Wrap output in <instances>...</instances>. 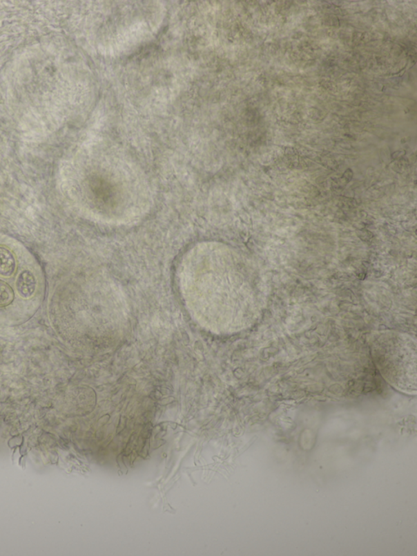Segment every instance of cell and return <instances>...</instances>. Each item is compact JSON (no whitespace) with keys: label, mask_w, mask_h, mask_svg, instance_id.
Here are the masks:
<instances>
[{"label":"cell","mask_w":417,"mask_h":556,"mask_svg":"<svg viewBox=\"0 0 417 556\" xmlns=\"http://www.w3.org/2000/svg\"><path fill=\"white\" fill-rule=\"evenodd\" d=\"M16 286L18 294L22 298L32 297L36 290V286H37V281H36L34 273L30 270L21 272L17 277Z\"/></svg>","instance_id":"6da1fadb"},{"label":"cell","mask_w":417,"mask_h":556,"mask_svg":"<svg viewBox=\"0 0 417 556\" xmlns=\"http://www.w3.org/2000/svg\"><path fill=\"white\" fill-rule=\"evenodd\" d=\"M16 259L10 250L0 247V275L9 277L15 272Z\"/></svg>","instance_id":"7a4b0ae2"},{"label":"cell","mask_w":417,"mask_h":556,"mask_svg":"<svg viewBox=\"0 0 417 556\" xmlns=\"http://www.w3.org/2000/svg\"><path fill=\"white\" fill-rule=\"evenodd\" d=\"M14 299V293L6 282L0 281V307H6Z\"/></svg>","instance_id":"3957f363"}]
</instances>
